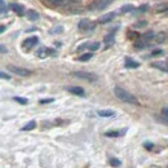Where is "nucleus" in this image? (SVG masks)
I'll return each mask as SVG.
<instances>
[{
	"label": "nucleus",
	"mask_w": 168,
	"mask_h": 168,
	"mask_svg": "<svg viewBox=\"0 0 168 168\" xmlns=\"http://www.w3.org/2000/svg\"><path fill=\"white\" fill-rule=\"evenodd\" d=\"M5 30V27L4 26H1V27H0V33H3V31H4Z\"/></svg>",
	"instance_id": "f704fd0d"
},
{
	"label": "nucleus",
	"mask_w": 168,
	"mask_h": 168,
	"mask_svg": "<svg viewBox=\"0 0 168 168\" xmlns=\"http://www.w3.org/2000/svg\"><path fill=\"white\" fill-rule=\"evenodd\" d=\"M14 101H17V102H20V103H22V105H26V103L28 102L26 98H22V97H14Z\"/></svg>",
	"instance_id": "a878e982"
},
{
	"label": "nucleus",
	"mask_w": 168,
	"mask_h": 168,
	"mask_svg": "<svg viewBox=\"0 0 168 168\" xmlns=\"http://www.w3.org/2000/svg\"><path fill=\"white\" fill-rule=\"evenodd\" d=\"M7 52H8V49H7L5 45H1V44H0V53H7Z\"/></svg>",
	"instance_id": "c85d7f7f"
},
{
	"label": "nucleus",
	"mask_w": 168,
	"mask_h": 168,
	"mask_svg": "<svg viewBox=\"0 0 168 168\" xmlns=\"http://www.w3.org/2000/svg\"><path fill=\"white\" fill-rule=\"evenodd\" d=\"M166 38H167L166 33H159L155 36V40H156V43H164V41H166Z\"/></svg>",
	"instance_id": "6ab92c4d"
},
{
	"label": "nucleus",
	"mask_w": 168,
	"mask_h": 168,
	"mask_svg": "<svg viewBox=\"0 0 168 168\" xmlns=\"http://www.w3.org/2000/svg\"><path fill=\"white\" fill-rule=\"evenodd\" d=\"M73 1H80V0H73Z\"/></svg>",
	"instance_id": "c9c22d12"
},
{
	"label": "nucleus",
	"mask_w": 168,
	"mask_h": 168,
	"mask_svg": "<svg viewBox=\"0 0 168 168\" xmlns=\"http://www.w3.org/2000/svg\"><path fill=\"white\" fill-rule=\"evenodd\" d=\"M36 127V123H35L34 120H31V121H28V123L22 128V131H31V129H34V128Z\"/></svg>",
	"instance_id": "a211bd4d"
},
{
	"label": "nucleus",
	"mask_w": 168,
	"mask_h": 168,
	"mask_svg": "<svg viewBox=\"0 0 168 168\" xmlns=\"http://www.w3.org/2000/svg\"><path fill=\"white\" fill-rule=\"evenodd\" d=\"M38 44V38L36 36H31V38H28V39H26V40L23 41V47L27 49H31L34 47V45H36Z\"/></svg>",
	"instance_id": "423d86ee"
},
{
	"label": "nucleus",
	"mask_w": 168,
	"mask_h": 168,
	"mask_svg": "<svg viewBox=\"0 0 168 168\" xmlns=\"http://www.w3.org/2000/svg\"><path fill=\"white\" fill-rule=\"evenodd\" d=\"M0 79H7V80H9L10 76H9L8 74H5V73H0Z\"/></svg>",
	"instance_id": "cd10ccee"
},
{
	"label": "nucleus",
	"mask_w": 168,
	"mask_h": 168,
	"mask_svg": "<svg viewBox=\"0 0 168 168\" xmlns=\"http://www.w3.org/2000/svg\"><path fill=\"white\" fill-rule=\"evenodd\" d=\"M8 67V70L10 71V73L18 75V76H28V75H31L33 73H31L30 70L27 69H23V67H20V66H14V65H8L7 66Z\"/></svg>",
	"instance_id": "f03ea898"
},
{
	"label": "nucleus",
	"mask_w": 168,
	"mask_h": 168,
	"mask_svg": "<svg viewBox=\"0 0 168 168\" xmlns=\"http://www.w3.org/2000/svg\"><path fill=\"white\" fill-rule=\"evenodd\" d=\"M78 27H79L81 31L93 30V28H95V23L92 22V21H89V20H81L80 22H79V25H78Z\"/></svg>",
	"instance_id": "20e7f679"
},
{
	"label": "nucleus",
	"mask_w": 168,
	"mask_h": 168,
	"mask_svg": "<svg viewBox=\"0 0 168 168\" xmlns=\"http://www.w3.org/2000/svg\"><path fill=\"white\" fill-rule=\"evenodd\" d=\"M132 9H133V7H132L131 4H128V5H124L120 10H121V13H127V12H129V10H132Z\"/></svg>",
	"instance_id": "393cba45"
},
{
	"label": "nucleus",
	"mask_w": 168,
	"mask_h": 168,
	"mask_svg": "<svg viewBox=\"0 0 168 168\" xmlns=\"http://www.w3.org/2000/svg\"><path fill=\"white\" fill-rule=\"evenodd\" d=\"M114 0H97L96 1V5H95V8L96 9H105L106 7H108L110 3H113Z\"/></svg>",
	"instance_id": "1a4fd4ad"
},
{
	"label": "nucleus",
	"mask_w": 168,
	"mask_h": 168,
	"mask_svg": "<svg viewBox=\"0 0 168 168\" xmlns=\"http://www.w3.org/2000/svg\"><path fill=\"white\" fill-rule=\"evenodd\" d=\"M114 93H115L116 97L119 98L120 101H123V102L135 103V105H137V103H138L137 98H136L133 95H131L128 91H126V89H123V88H120V87H115V88H114Z\"/></svg>",
	"instance_id": "f257e3e1"
},
{
	"label": "nucleus",
	"mask_w": 168,
	"mask_h": 168,
	"mask_svg": "<svg viewBox=\"0 0 168 168\" xmlns=\"http://www.w3.org/2000/svg\"><path fill=\"white\" fill-rule=\"evenodd\" d=\"M48 1L51 3L52 5H65V4H67L69 0H48Z\"/></svg>",
	"instance_id": "aec40b11"
},
{
	"label": "nucleus",
	"mask_w": 168,
	"mask_h": 168,
	"mask_svg": "<svg viewBox=\"0 0 168 168\" xmlns=\"http://www.w3.org/2000/svg\"><path fill=\"white\" fill-rule=\"evenodd\" d=\"M98 115L102 116V118H111V116L115 115V113H114L113 110H100Z\"/></svg>",
	"instance_id": "f8f14e48"
},
{
	"label": "nucleus",
	"mask_w": 168,
	"mask_h": 168,
	"mask_svg": "<svg viewBox=\"0 0 168 168\" xmlns=\"http://www.w3.org/2000/svg\"><path fill=\"white\" fill-rule=\"evenodd\" d=\"M49 102H53V98H48V100H41L40 103H49Z\"/></svg>",
	"instance_id": "2f4dec72"
},
{
	"label": "nucleus",
	"mask_w": 168,
	"mask_h": 168,
	"mask_svg": "<svg viewBox=\"0 0 168 168\" xmlns=\"http://www.w3.org/2000/svg\"><path fill=\"white\" fill-rule=\"evenodd\" d=\"M51 55H55V51L51 49V48H40L36 52V56L39 57V58H45V57H48Z\"/></svg>",
	"instance_id": "39448f33"
},
{
	"label": "nucleus",
	"mask_w": 168,
	"mask_h": 168,
	"mask_svg": "<svg viewBox=\"0 0 168 168\" xmlns=\"http://www.w3.org/2000/svg\"><path fill=\"white\" fill-rule=\"evenodd\" d=\"M162 116H163V121L167 124V121H168V109L167 108H163V110H162Z\"/></svg>",
	"instance_id": "5701e85b"
},
{
	"label": "nucleus",
	"mask_w": 168,
	"mask_h": 168,
	"mask_svg": "<svg viewBox=\"0 0 168 168\" xmlns=\"http://www.w3.org/2000/svg\"><path fill=\"white\" fill-rule=\"evenodd\" d=\"M145 148L148 150H151L153 149V144H150V142H145Z\"/></svg>",
	"instance_id": "7c9ffc66"
},
{
	"label": "nucleus",
	"mask_w": 168,
	"mask_h": 168,
	"mask_svg": "<svg viewBox=\"0 0 168 168\" xmlns=\"http://www.w3.org/2000/svg\"><path fill=\"white\" fill-rule=\"evenodd\" d=\"M73 75L76 78H79V79L87 80V81H96L97 80V75H95L92 73H85V71H74Z\"/></svg>",
	"instance_id": "7ed1b4c3"
},
{
	"label": "nucleus",
	"mask_w": 168,
	"mask_h": 168,
	"mask_svg": "<svg viewBox=\"0 0 168 168\" xmlns=\"http://www.w3.org/2000/svg\"><path fill=\"white\" fill-rule=\"evenodd\" d=\"M61 31H62V27H56L55 30H52V33H61Z\"/></svg>",
	"instance_id": "72a5a7b5"
},
{
	"label": "nucleus",
	"mask_w": 168,
	"mask_h": 168,
	"mask_svg": "<svg viewBox=\"0 0 168 168\" xmlns=\"http://www.w3.org/2000/svg\"><path fill=\"white\" fill-rule=\"evenodd\" d=\"M114 17H115V13H108V14H103L102 17H100V23H108L110 21L114 20Z\"/></svg>",
	"instance_id": "9b49d317"
},
{
	"label": "nucleus",
	"mask_w": 168,
	"mask_h": 168,
	"mask_svg": "<svg viewBox=\"0 0 168 168\" xmlns=\"http://www.w3.org/2000/svg\"><path fill=\"white\" fill-rule=\"evenodd\" d=\"M98 48H100V43H93V44L89 45V49H91V51H97Z\"/></svg>",
	"instance_id": "bb28decb"
},
{
	"label": "nucleus",
	"mask_w": 168,
	"mask_h": 168,
	"mask_svg": "<svg viewBox=\"0 0 168 168\" xmlns=\"http://www.w3.org/2000/svg\"><path fill=\"white\" fill-rule=\"evenodd\" d=\"M103 41H105V44L108 45H113L114 44V41H115V39H114V35L113 34H110V35H108V36H105V39H103Z\"/></svg>",
	"instance_id": "2eb2a0df"
},
{
	"label": "nucleus",
	"mask_w": 168,
	"mask_h": 168,
	"mask_svg": "<svg viewBox=\"0 0 168 168\" xmlns=\"http://www.w3.org/2000/svg\"><path fill=\"white\" fill-rule=\"evenodd\" d=\"M154 36H155V35L153 34V33H146V34L144 35V36H142V39H144V40H145L146 43H148L149 40H151V39H154Z\"/></svg>",
	"instance_id": "b1692460"
},
{
	"label": "nucleus",
	"mask_w": 168,
	"mask_h": 168,
	"mask_svg": "<svg viewBox=\"0 0 168 168\" xmlns=\"http://www.w3.org/2000/svg\"><path fill=\"white\" fill-rule=\"evenodd\" d=\"M124 132H119V131H110V132H106L105 136L106 137H119V136H121Z\"/></svg>",
	"instance_id": "dca6fc26"
},
{
	"label": "nucleus",
	"mask_w": 168,
	"mask_h": 168,
	"mask_svg": "<svg viewBox=\"0 0 168 168\" xmlns=\"http://www.w3.org/2000/svg\"><path fill=\"white\" fill-rule=\"evenodd\" d=\"M27 18L30 21H36L39 18V13L35 12V10H28L27 12Z\"/></svg>",
	"instance_id": "4468645a"
},
{
	"label": "nucleus",
	"mask_w": 168,
	"mask_h": 168,
	"mask_svg": "<svg viewBox=\"0 0 168 168\" xmlns=\"http://www.w3.org/2000/svg\"><path fill=\"white\" fill-rule=\"evenodd\" d=\"M146 44H148V43H146L144 39H138V40L135 43V47L137 48V49H141V48H145Z\"/></svg>",
	"instance_id": "f3484780"
},
{
	"label": "nucleus",
	"mask_w": 168,
	"mask_h": 168,
	"mask_svg": "<svg viewBox=\"0 0 168 168\" xmlns=\"http://www.w3.org/2000/svg\"><path fill=\"white\" fill-rule=\"evenodd\" d=\"M109 163H110V166H113V167H120V164H121L120 160L116 159V158H110Z\"/></svg>",
	"instance_id": "412c9836"
},
{
	"label": "nucleus",
	"mask_w": 168,
	"mask_h": 168,
	"mask_svg": "<svg viewBox=\"0 0 168 168\" xmlns=\"http://www.w3.org/2000/svg\"><path fill=\"white\" fill-rule=\"evenodd\" d=\"M124 66H126L127 69H137V67L140 66V63L136 62V61H135V60H132V58H126Z\"/></svg>",
	"instance_id": "9d476101"
},
{
	"label": "nucleus",
	"mask_w": 168,
	"mask_h": 168,
	"mask_svg": "<svg viewBox=\"0 0 168 168\" xmlns=\"http://www.w3.org/2000/svg\"><path fill=\"white\" fill-rule=\"evenodd\" d=\"M92 53H85V55H83V56H80L79 57V61H81V62H85V61H89L92 58Z\"/></svg>",
	"instance_id": "4be33fe9"
},
{
	"label": "nucleus",
	"mask_w": 168,
	"mask_h": 168,
	"mask_svg": "<svg viewBox=\"0 0 168 168\" xmlns=\"http://www.w3.org/2000/svg\"><path fill=\"white\" fill-rule=\"evenodd\" d=\"M67 91H69L70 93H73V95L80 96V97H83V96L85 95L84 89L81 88V87H69V88H67Z\"/></svg>",
	"instance_id": "0eeeda50"
},
{
	"label": "nucleus",
	"mask_w": 168,
	"mask_h": 168,
	"mask_svg": "<svg viewBox=\"0 0 168 168\" xmlns=\"http://www.w3.org/2000/svg\"><path fill=\"white\" fill-rule=\"evenodd\" d=\"M151 66L155 67V69H158V70H162L163 73H167V70H168L166 61H163V62H162V61H158V62H153Z\"/></svg>",
	"instance_id": "6e6552de"
},
{
	"label": "nucleus",
	"mask_w": 168,
	"mask_h": 168,
	"mask_svg": "<svg viewBox=\"0 0 168 168\" xmlns=\"http://www.w3.org/2000/svg\"><path fill=\"white\" fill-rule=\"evenodd\" d=\"M167 9V5L166 4H163V5H159L158 7V10H159V12H160V10H166Z\"/></svg>",
	"instance_id": "473e14b6"
},
{
	"label": "nucleus",
	"mask_w": 168,
	"mask_h": 168,
	"mask_svg": "<svg viewBox=\"0 0 168 168\" xmlns=\"http://www.w3.org/2000/svg\"><path fill=\"white\" fill-rule=\"evenodd\" d=\"M151 55H153V56H158V55H163V51H162V49H159V51H154V52H153V53H151Z\"/></svg>",
	"instance_id": "c756f323"
},
{
	"label": "nucleus",
	"mask_w": 168,
	"mask_h": 168,
	"mask_svg": "<svg viewBox=\"0 0 168 168\" xmlns=\"http://www.w3.org/2000/svg\"><path fill=\"white\" fill-rule=\"evenodd\" d=\"M10 7H12V9H13V10H14V12H16L17 14H20V16H23L25 9H23V7H22V5L16 4V3H14V4H12Z\"/></svg>",
	"instance_id": "ddd939ff"
}]
</instances>
